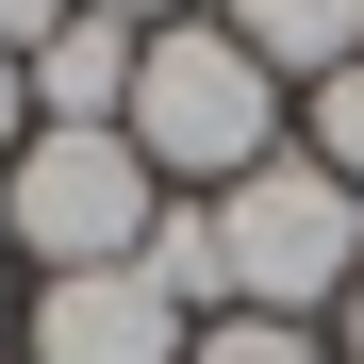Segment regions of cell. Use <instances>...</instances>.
Instances as JSON below:
<instances>
[{
  "mask_svg": "<svg viewBox=\"0 0 364 364\" xmlns=\"http://www.w3.org/2000/svg\"><path fill=\"white\" fill-rule=\"evenodd\" d=\"M116 133L149 149L166 199H215V182H249V166L282 149V83H265L215 17H166V33L133 50V116H116Z\"/></svg>",
  "mask_w": 364,
  "mask_h": 364,
  "instance_id": "cell-1",
  "label": "cell"
},
{
  "mask_svg": "<svg viewBox=\"0 0 364 364\" xmlns=\"http://www.w3.org/2000/svg\"><path fill=\"white\" fill-rule=\"evenodd\" d=\"M215 249H232V315H348L364 298V199L315 149H265L249 182H215Z\"/></svg>",
  "mask_w": 364,
  "mask_h": 364,
  "instance_id": "cell-2",
  "label": "cell"
},
{
  "mask_svg": "<svg viewBox=\"0 0 364 364\" xmlns=\"http://www.w3.org/2000/svg\"><path fill=\"white\" fill-rule=\"evenodd\" d=\"M166 215V182L133 133H33L17 166H0V232L33 249V282H83V265H133Z\"/></svg>",
  "mask_w": 364,
  "mask_h": 364,
  "instance_id": "cell-3",
  "label": "cell"
},
{
  "mask_svg": "<svg viewBox=\"0 0 364 364\" xmlns=\"http://www.w3.org/2000/svg\"><path fill=\"white\" fill-rule=\"evenodd\" d=\"M199 331L166 315L133 265H83V282H33L17 298V364H182Z\"/></svg>",
  "mask_w": 364,
  "mask_h": 364,
  "instance_id": "cell-4",
  "label": "cell"
},
{
  "mask_svg": "<svg viewBox=\"0 0 364 364\" xmlns=\"http://www.w3.org/2000/svg\"><path fill=\"white\" fill-rule=\"evenodd\" d=\"M133 50H149L133 17H67V33L17 67V83H33V133H116V116H133Z\"/></svg>",
  "mask_w": 364,
  "mask_h": 364,
  "instance_id": "cell-5",
  "label": "cell"
},
{
  "mask_svg": "<svg viewBox=\"0 0 364 364\" xmlns=\"http://www.w3.org/2000/svg\"><path fill=\"white\" fill-rule=\"evenodd\" d=\"M215 33L249 50L265 83H331L348 50H364V0H215Z\"/></svg>",
  "mask_w": 364,
  "mask_h": 364,
  "instance_id": "cell-6",
  "label": "cell"
},
{
  "mask_svg": "<svg viewBox=\"0 0 364 364\" xmlns=\"http://www.w3.org/2000/svg\"><path fill=\"white\" fill-rule=\"evenodd\" d=\"M133 282L166 298L182 331H199V298H232V249H215V199H166V215H149V249H133Z\"/></svg>",
  "mask_w": 364,
  "mask_h": 364,
  "instance_id": "cell-7",
  "label": "cell"
},
{
  "mask_svg": "<svg viewBox=\"0 0 364 364\" xmlns=\"http://www.w3.org/2000/svg\"><path fill=\"white\" fill-rule=\"evenodd\" d=\"M182 364H331V331H298V315H199Z\"/></svg>",
  "mask_w": 364,
  "mask_h": 364,
  "instance_id": "cell-8",
  "label": "cell"
},
{
  "mask_svg": "<svg viewBox=\"0 0 364 364\" xmlns=\"http://www.w3.org/2000/svg\"><path fill=\"white\" fill-rule=\"evenodd\" d=\"M315 166H331L348 199H364V50H348V67L315 83Z\"/></svg>",
  "mask_w": 364,
  "mask_h": 364,
  "instance_id": "cell-9",
  "label": "cell"
},
{
  "mask_svg": "<svg viewBox=\"0 0 364 364\" xmlns=\"http://www.w3.org/2000/svg\"><path fill=\"white\" fill-rule=\"evenodd\" d=\"M67 17H83V0H0V50H17V67H33V50L67 33Z\"/></svg>",
  "mask_w": 364,
  "mask_h": 364,
  "instance_id": "cell-10",
  "label": "cell"
},
{
  "mask_svg": "<svg viewBox=\"0 0 364 364\" xmlns=\"http://www.w3.org/2000/svg\"><path fill=\"white\" fill-rule=\"evenodd\" d=\"M33 149V83H17V50H0V166Z\"/></svg>",
  "mask_w": 364,
  "mask_h": 364,
  "instance_id": "cell-11",
  "label": "cell"
},
{
  "mask_svg": "<svg viewBox=\"0 0 364 364\" xmlns=\"http://www.w3.org/2000/svg\"><path fill=\"white\" fill-rule=\"evenodd\" d=\"M83 17H133V33H166V17H199V0H83Z\"/></svg>",
  "mask_w": 364,
  "mask_h": 364,
  "instance_id": "cell-12",
  "label": "cell"
},
{
  "mask_svg": "<svg viewBox=\"0 0 364 364\" xmlns=\"http://www.w3.org/2000/svg\"><path fill=\"white\" fill-rule=\"evenodd\" d=\"M331 348H348V364H364V298H348V315H331Z\"/></svg>",
  "mask_w": 364,
  "mask_h": 364,
  "instance_id": "cell-13",
  "label": "cell"
},
{
  "mask_svg": "<svg viewBox=\"0 0 364 364\" xmlns=\"http://www.w3.org/2000/svg\"><path fill=\"white\" fill-rule=\"evenodd\" d=\"M0 364H17V298H0Z\"/></svg>",
  "mask_w": 364,
  "mask_h": 364,
  "instance_id": "cell-14",
  "label": "cell"
},
{
  "mask_svg": "<svg viewBox=\"0 0 364 364\" xmlns=\"http://www.w3.org/2000/svg\"><path fill=\"white\" fill-rule=\"evenodd\" d=\"M0 249H17V232H0Z\"/></svg>",
  "mask_w": 364,
  "mask_h": 364,
  "instance_id": "cell-15",
  "label": "cell"
}]
</instances>
